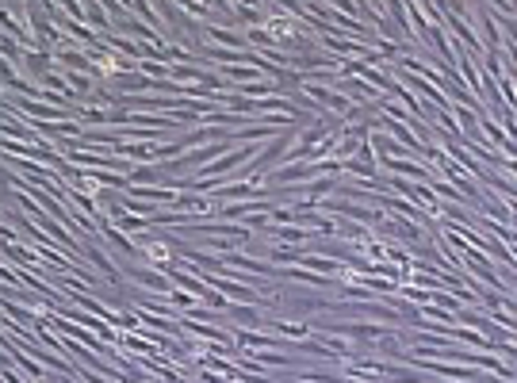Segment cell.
Instances as JSON below:
<instances>
[{"label": "cell", "instance_id": "6da1fadb", "mask_svg": "<svg viewBox=\"0 0 517 383\" xmlns=\"http://www.w3.org/2000/svg\"><path fill=\"white\" fill-rule=\"evenodd\" d=\"M135 276H138V283H146V288H150V292H165V295H169V280H161L154 268H142V272H135Z\"/></svg>", "mask_w": 517, "mask_h": 383}]
</instances>
